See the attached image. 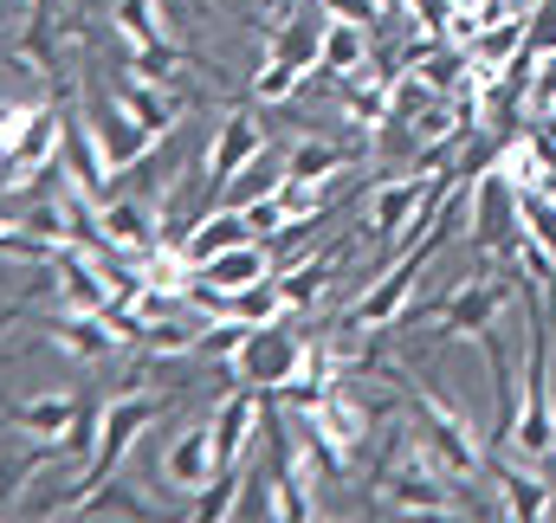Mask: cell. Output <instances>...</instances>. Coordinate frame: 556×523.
<instances>
[{"mask_svg":"<svg viewBox=\"0 0 556 523\" xmlns=\"http://www.w3.org/2000/svg\"><path fill=\"white\" fill-rule=\"evenodd\" d=\"M551 465H556V439H551Z\"/></svg>","mask_w":556,"mask_h":523,"instance_id":"obj_35","label":"cell"},{"mask_svg":"<svg viewBox=\"0 0 556 523\" xmlns=\"http://www.w3.org/2000/svg\"><path fill=\"white\" fill-rule=\"evenodd\" d=\"M350 162H356V149H343V142H298V149L285 155V175H304V181H337Z\"/></svg>","mask_w":556,"mask_h":523,"instance_id":"obj_24","label":"cell"},{"mask_svg":"<svg viewBox=\"0 0 556 523\" xmlns=\"http://www.w3.org/2000/svg\"><path fill=\"white\" fill-rule=\"evenodd\" d=\"M382 498H389V511H427V518H453V505H446V472L427 459V452H408L395 472H382Z\"/></svg>","mask_w":556,"mask_h":523,"instance_id":"obj_8","label":"cell"},{"mask_svg":"<svg viewBox=\"0 0 556 523\" xmlns=\"http://www.w3.org/2000/svg\"><path fill=\"white\" fill-rule=\"evenodd\" d=\"M266 149V130H260V117L253 111H233L227 124H220V136L207 142V162H201V175H207V188H227L253 155Z\"/></svg>","mask_w":556,"mask_h":523,"instance_id":"obj_9","label":"cell"},{"mask_svg":"<svg viewBox=\"0 0 556 523\" xmlns=\"http://www.w3.org/2000/svg\"><path fill=\"white\" fill-rule=\"evenodd\" d=\"M155 420H162V394H111V400H104V420H98V452H91V465H85L78 492H72L59 511H78L98 485H111V472L130 459V446H137Z\"/></svg>","mask_w":556,"mask_h":523,"instance_id":"obj_1","label":"cell"},{"mask_svg":"<svg viewBox=\"0 0 556 523\" xmlns=\"http://www.w3.org/2000/svg\"><path fill=\"white\" fill-rule=\"evenodd\" d=\"M98 240H104L111 253H124V259H142V253L162 240V220H155L142 201H124V194H111V201L98 207Z\"/></svg>","mask_w":556,"mask_h":523,"instance_id":"obj_12","label":"cell"},{"mask_svg":"<svg viewBox=\"0 0 556 523\" xmlns=\"http://www.w3.org/2000/svg\"><path fill=\"white\" fill-rule=\"evenodd\" d=\"M214 472H220V459H214V433H207V426H188V433L168 446V459H162V479L181 485V492L214 485Z\"/></svg>","mask_w":556,"mask_h":523,"instance_id":"obj_15","label":"cell"},{"mask_svg":"<svg viewBox=\"0 0 556 523\" xmlns=\"http://www.w3.org/2000/svg\"><path fill=\"white\" fill-rule=\"evenodd\" d=\"M59 142H65L59 104H39L33 130L20 136V149L0 162V194H33V188H46V175H52V162H59Z\"/></svg>","mask_w":556,"mask_h":523,"instance_id":"obj_5","label":"cell"},{"mask_svg":"<svg viewBox=\"0 0 556 523\" xmlns=\"http://www.w3.org/2000/svg\"><path fill=\"white\" fill-rule=\"evenodd\" d=\"M273 52L278 59H291V65H304V72H317V59H324V13H317V20H291V26H278Z\"/></svg>","mask_w":556,"mask_h":523,"instance_id":"obj_25","label":"cell"},{"mask_svg":"<svg viewBox=\"0 0 556 523\" xmlns=\"http://www.w3.org/2000/svg\"><path fill=\"white\" fill-rule=\"evenodd\" d=\"M285 7H298V0H285Z\"/></svg>","mask_w":556,"mask_h":523,"instance_id":"obj_36","label":"cell"},{"mask_svg":"<svg viewBox=\"0 0 556 523\" xmlns=\"http://www.w3.org/2000/svg\"><path fill=\"white\" fill-rule=\"evenodd\" d=\"M78 413H85V407H78V394H33V400L13 413V426H20V433H33V439H65Z\"/></svg>","mask_w":556,"mask_h":523,"instance_id":"obj_22","label":"cell"},{"mask_svg":"<svg viewBox=\"0 0 556 523\" xmlns=\"http://www.w3.org/2000/svg\"><path fill=\"white\" fill-rule=\"evenodd\" d=\"M525 297H531V388H525V413L511 420V452L518 459H551L556 439V407H551V317L538 304V284L525 278Z\"/></svg>","mask_w":556,"mask_h":523,"instance_id":"obj_2","label":"cell"},{"mask_svg":"<svg viewBox=\"0 0 556 523\" xmlns=\"http://www.w3.org/2000/svg\"><path fill=\"white\" fill-rule=\"evenodd\" d=\"M525 52L544 65L556 59V0H531V26H525Z\"/></svg>","mask_w":556,"mask_h":523,"instance_id":"obj_29","label":"cell"},{"mask_svg":"<svg viewBox=\"0 0 556 523\" xmlns=\"http://www.w3.org/2000/svg\"><path fill=\"white\" fill-rule=\"evenodd\" d=\"M525 26H531V13H525V7H511V13H498V20H485V26H479V39H472V59H479V65H492V72H498V65H511V59L525 52Z\"/></svg>","mask_w":556,"mask_h":523,"instance_id":"obj_21","label":"cell"},{"mask_svg":"<svg viewBox=\"0 0 556 523\" xmlns=\"http://www.w3.org/2000/svg\"><path fill=\"white\" fill-rule=\"evenodd\" d=\"M304 78H311L304 65H291V59H278V52H273V59L260 65V78H253V98H260V104H285Z\"/></svg>","mask_w":556,"mask_h":523,"instance_id":"obj_28","label":"cell"},{"mask_svg":"<svg viewBox=\"0 0 556 523\" xmlns=\"http://www.w3.org/2000/svg\"><path fill=\"white\" fill-rule=\"evenodd\" d=\"M518 227H525V214H518V188H511L498 168H485V175L472 181V246L505 259V253L518 246Z\"/></svg>","mask_w":556,"mask_h":523,"instance_id":"obj_6","label":"cell"},{"mask_svg":"<svg viewBox=\"0 0 556 523\" xmlns=\"http://www.w3.org/2000/svg\"><path fill=\"white\" fill-rule=\"evenodd\" d=\"M33 117H39V104H13V98H0V162L20 149V136L33 130Z\"/></svg>","mask_w":556,"mask_h":523,"instance_id":"obj_33","label":"cell"},{"mask_svg":"<svg viewBox=\"0 0 556 523\" xmlns=\"http://www.w3.org/2000/svg\"><path fill=\"white\" fill-rule=\"evenodd\" d=\"M240 214H247V227H253V240H278V233L291 227V220H285V201H278V188H273V194H260V201H247Z\"/></svg>","mask_w":556,"mask_h":523,"instance_id":"obj_32","label":"cell"},{"mask_svg":"<svg viewBox=\"0 0 556 523\" xmlns=\"http://www.w3.org/2000/svg\"><path fill=\"white\" fill-rule=\"evenodd\" d=\"M511 278H485V284H453L440 304H433V323L440 336H485L498 323V310L511 304Z\"/></svg>","mask_w":556,"mask_h":523,"instance_id":"obj_7","label":"cell"},{"mask_svg":"<svg viewBox=\"0 0 556 523\" xmlns=\"http://www.w3.org/2000/svg\"><path fill=\"white\" fill-rule=\"evenodd\" d=\"M350 253V240H337V246H324L317 259L291 265V271H273L278 278V297H285V310H317V297L330 291V278H337V265Z\"/></svg>","mask_w":556,"mask_h":523,"instance_id":"obj_14","label":"cell"},{"mask_svg":"<svg viewBox=\"0 0 556 523\" xmlns=\"http://www.w3.org/2000/svg\"><path fill=\"white\" fill-rule=\"evenodd\" d=\"M85 124H91V136H98V149H104V168H111V175L137 168L142 155L162 142V136L142 130V124L130 117V111H124V104H111V111H85Z\"/></svg>","mask_w":556,"mask_h":523,"instance_id":"obj_11","label":"cell"},{"mask_svg":"<svg viewBox=\"0 0 556 523\" xmlns=\"http://www.w3.org/2000/svg\"><path fill=\"white\" fill-rule=\"evenodd\" d=\"M117 104H124L149 136H168L175 130V117H181V104L162 98V85H149V78H124V85H117Z\"/></svg>","mask_w":556,"mask_h":523,"instance_id":"obj_23","label":"cell"},{"mask_svg":"<svg viewBox=\"0 0 556 523\" xmlns=\"http://www.w3.org/2000/svg\"><path fill=\"white\" fill-rule=\"evenodd\" d=\"M46 336H52V349H65L72 362H91V369H98V362H111V356L124 349L98 310H65V317H52V323H46Z\"/></svg>","mask_w":556,"mask_h":523,"instance_id":"obj_13","label":"cell"},{"mask_svg":"<svg viewBox=\"0 0 556 523\" xmlns=\"http://www.w3.org/2000/svg\"><path fill=\"white\" fill-rule=\"evenodd\" d=\"M260 426H266V413H260V400H253V388L240 382V394H227V400H220V413L207 420L220 472H227V465H247V446H253V433H260Z\"/></svg>","mask_w":556,"mask_h":523,"instance_id":"obj_10","label":"cell"},{"mask_svg":"<svg viewBox=\"0 0 556 523\" xmlns=\"http://www.w3.org/2000/svg\"><path fill=\"white\" fill-rule=\"evenodd\" d=\"M247 330H253V323H240V317H207L201 349H207V356H220V362H233V356H240V343H247Z\"/></svg>","mask_w":556,"mask_h":523,"instance_id":"obj_31","label":"cell"},{"mask_svg":"<svg viewBox=\"0 0 556 523\" xmlns=\"http://www.w3.org/2000/svg\"><path fill=\"white\" fill-rule=\"evenodd\" d=\"M492 485H498V518H511V523H544L551 518V485L538 479V472H518V465H498L492 472Z\"/></svg>","mask_w":556,"mask_h":523,"instance_id":"obj_18","label":"cell"},{"mask_svg":"<svg viewBox=\"0 0 556 523\" xmlns=\"http://www.w3.org/2000/svg\"><path fill=\"white\" fill-rule=\"evenodd\" d=\"M369 33L376 26H356V20H330L324 13V59H317V72L324 78H356L369 65Z\"/></svg>","mask_w":556,"mask_h":523,"instance_id":"obj_17","label":"cell"},{"mask_svg":"<svg viewBox=\"0 0 556 523\" xmlns=\"http://www.w3.org/2000/svg\"><path fill=\"white\" fill-rule=\"evenodd\" d=\"M408 413H415V439L420 452L453 479V485H472V479H485V446L472 439V426L459 420V413H446L440 400L427 388H415V400H408Z\"/></svg>","mask_w":556,"mask_h":523,"instance_id":"obj_3","label":"cell"},{"mask_svg":"<svg viewBox=\"0 0 556 523\" xmlns=\"http://www.w3.org/2000/svg\"><path fill=\"white\" fill-rule=\"evenodd\" d=\"M194 343H201V336H194L188 323H175V317L162 310V317H149V323H142V343H137V349H142V356H155V362H162V356H188Z\"/></svg>","mask_w":556,"mask_h":523,"instance_id":"obj_27","label":"cell"},{"mask_svg":"<svg viewBox=\"0 0 556 523\" xmlns=\"http://www.w3.org/2000/svg\"><path fill=\"white\" fill-rule=\"evenodd\" d=\"M298 362H304V336L285 330V317H273V323H253V330H247V343H240V356H233V375H240L247 388L285 394V382L298 375Z\"/></svg>","mask_w":556,"mask_h":523,"instance_id":"obj_4","label":"cell"},{"mask_svg":"<svg viewBox=\"0 0 556 523\" xmlns=\"http://www.w3.org/2000/svg\"><path fill=\"white\" fill-rule=\"evenodd\" d=\"M111 26H117V39L130 46V52H149V46H168L175 33H168V13L155 7V0H117L111 7Z\"/></svg>","mask_w":556,"mask_h":523,"instance_id":"obj_20","label":"cell"},{"mask_svg":"<svg viewBox=\"0 0 556 523\" xmlns=\"http://www.w3.org/2000/svg\"><path fill=\"white\" fill-rule=\"evenodd\" d=\"M194 278H207V284H220V291H240V284L273 278V253H266V240H240V246H227L220 259H207Z\"/></svg>","mask_w":556,"mask_h":523,"instance_id":"obj_19","label":"cell"},{"mask_svg":"<svg viewBox=\"0 0 556 523\" xmlns=\"http://www.w3.org/2000/svg\"><path fill=\"white\" fill-rule=\"evenodd\" d=\"M317 7H324L330 20H356V26H376V20H382L376 0H317Z\"/></svg>","mask_w":556,"mask_h":523,"instance_id":"obj_34","label":"cell"},{"mask_svg":"<svg viewBox=\"0 0 556 523\" xmlns=\"http://www.w3.org/2000/svg\"><path fill=\"white\" fill-rule=\"evenodd\" d=\"M278 181H285V162H278L273 149H260L233 181H227V194H233V207H247V201H260V194H273Z\"/></svg>","mask_w":556,"mask_h":523,"instance_id":"obj_26","label":"cell"},{"mask_svg":"<svg viewBox=\"0 0 556 523\" xmlns=\"http://www.w3.org/2000/svg\"><path fill=\"white\" fill-rule=\"evenodd\" d=\"M181 72V46H149V52H130V78H149V85H168Z\"/></svg>","mask_w":556,"mask_h":523,"instance_id":"obj_30","label":"cell"},{"mask_svg":"<svg viewBox=\"0 0 556 523\" xmlns=\"http://www.w3.org/2000/svg\"><path fill=\"white\" fill-rule=\"evenodd\" d=\"M240 240H253V227H247V214L240 207H214V214H201L194 227H188V240H181V253L194 259V271L207 259H220L227 246H240Z\"/></svg>","mask_w":556,"mask_h":523,"instance_id":"obj_16","label":"cell"}]
</instances>
